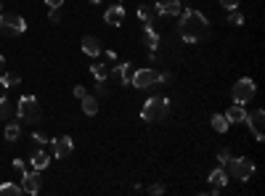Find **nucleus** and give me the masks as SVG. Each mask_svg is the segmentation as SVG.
Segmentation results:
<instances>
[{
    "mask_svg": "<svg viewBox=\"0 0 265 196\" xmlns=\"http://www.w3.org/2000/svg\"><path fill=\"white\" fill-rule=\"evenodd\" d=\"M11 114H14V106H11V101L6 96H0V120H8Z\"/></svg>",
    "mask_w": 265,
    "mask_h": 196,
    "instance_id": "obj_25",
    "label": "nucleus"
},
{
    "mask_svg": "<svg viewBox=\"0 0 265 196\" xmlns=\"http://www.w3.org/2000/svg\"><path fill=\"white\" fill-rule=\"evenodd\" d=\"M103 21H106L109 27H122V21H125V8H122V6H109L106 14H103Z\"/></svg>",
    "mask_w": 265,
    "mask_h": 196,
    "instance_id": "obj_14",
    "label": "nucleus"
},
{
    "mask_svg": "<svg viewBox=\"0 0 265 196\" xmlns=\"http://www.w3.org/2000/svg\"><path fill=\"white\" fill-rule=\"evenodd\" d=\"M48 162H51V156L45 154L43 148H37V151L32 154V170H37V172H40V170H45V167H48Z\"/></svg>",
    "mask_w": 265,
    "mask_h": 196,
    "instance_id": "obj_20",
    "label": "nucleus"
},
{
    "mask_svg": "<svg viewBox=\"0 0 265 196\" xmlns=\"http://www.w3.org/2000/svg\"><path fill=\"white\" fill-rule=\"evenodd\" d=\"M45 6H48V8H61L64 0H45Z\"/></svg>",
    "mask_w": 265,
    "mask_h": 196,
    "instance_id": "obj_34",
    "label": "nucleus"
},
{
    "mask_svg": "<svg viewBox=\"0 0 265 196\" xmlns=\"http://www.w3.org/2000/svg\"><path fill=\"white\" fill-rule=\"evenodd\" d=\"M0 196H21V186H16V183H3V186H0Z\"/></svg>",
    "mask_w": 265,
    "mask_h": 196,
    "instance_id": "obj_24",
    "label": "nucleus"
},
{
    "mask_svg": "<svg viewBox=\"0 0 265 196\" xmlns=\"http://www.w3.org/2000/svg\"><path fill=\"white\" fill-rule=\"evenodd\" d=\"M143 37H146V48L152 56H157V48H159V34L154 29V24H146L143 27Z\"/></svg>",
    "mask_w": 265,
    "mask_h": 196,
    "instance_id": "obj_16",
    "label": "nucleus"
},
{
    "mask_svg": "<svg viewBox=\"0 0 265 196\" xmlns=\"http://www.w3.org/2000/svg\"><path fill=\"white\" fill-rule=\"evenodd\" d=\"M83 51L90 56V59H98L101 56V40L93 37V34H85L83 37Z\"/></svg>",
    "mask_w": 265,
    "mask_h": 196,
    "instance_id": "obj_15",
    "label": "nucleus"
},
{
    "mask_svg": "<svg viewBox=\"0 0 265 196\" xmlns=\"http://www.w3.org/2000/svg\"><path fill=\"white\" fill-rule=\"evenodd\" d=\"M24 170H27V167H24V162H21V159H14V172H19V178L24 175Z\"/></svg>",
    "mask_w": 265,
    "mask_h": 196,
    "instance_id": "obj_30",
    "label": "nucleus"
},
{
    "mask_svg": "<svg viewBox=\"0 0 265 196\" xmlns=\"http://www.w3.org/2000/svg\"><path fill=\"white\" fill-rule=\"evenodd\" d=\"M51 21H61V11L59 8H51Z\"/></svg>",
    "mask_w": 265,
    "mask_h": 196,
    "instance_id": "obj_35",
    "label": "nucleus"
},
{
    "mask_svg": "<svg viewBox=\"0 0 265 196\" xmlns=\"http://www.w3.org/2000/svg\"><path fill=\"white\" fill-rule=\"evenodd\" d=\"M19 135H21L19 125H16V122H11L8 128H6V141H11V143H14V141H19Z\"/></svg>",
    "mask_w": 265,
    "mask_h": 196,
    "instance_id": "obj_26",
    "label": "nucleus"
},
{
    "mask_svg": "<svg viewBox=\"0 0 265 196\" xmlns=\"http://www.w3.org/2000/svg\"><path fill=\"white\" fill-rule=\"evenodd\" d=\"M231 96H234V103H249L252 98L257 96V85L252 83L249 77H241V80H236L234 83V88H231Z\"/></svg>",
    "mask_w": 265,
    "mask_h": 196,
    "instance_id": "obj_4",
    "label": "nucleus"
},
{
    "mask_svg": "<svg viewBox=\"0 0 265 196\" xmlns=\"http://www.w3.org/2000/svg\"><path fill=\"white\" fill-rule=\"evenodd\" d=\"M207 183H210V193L212 196H217L225 186H228V172H225V167H215L212 172H210V178H207Z\"/></svg>",
    "mask_w": 265,
    "mask_h": 196,
    "instance_id": "obj_9",
    "label": "nucleus"
},
{
    "mask_svg": "<svg viewBox=\"0 0 265 196\" xmlns=\"http://www.w3.org/2000/svg\"><path fill=\"white\" fill-rule=\"evenodd\" d=\"M220 6L225 11H234V8H239V0H220Z\"/></svg>",
    "mask_w": 265,
    "mask_h": 196,
    "instance_id": "obj_29",
    "label": "nucleus"
},
{
    "mask_svg": "<svg viewBox=\"0 0 265 196\" xmlns=\"http://www.w3.org/2000/svg\"><path fill=\"white\" fill-rule=\"evenodd\" d=\"M74 151V141L69 135H59L53 141V156H59V159H66L69 154Z\"/></svg>",
    "mask_w": 265,
    "mask_h": 196,
    "instance_id": "obj_13",
    "label": "nucleus"
},
{
    "mask_svg": "<svg viewBox=\"0 0 265 196\" xmlns=\"http://www.w3.org/2000/svg\"><path fill=\"white\" fill-rule=\"evenodd\" d=\"M244 125H249L252 135H255V141H262V133H265V111L262 109H255V111H247V120Z\"/></svg>",
    "mask_w": 265,
    "mask_h": 196,
    "instance_id": "obj_8",
    "label": "nucleus"
},
{
    "mask_svg": "<svg viewBox=\"0 0 265 196\" xmlns=\"http://www.w3.org/2000/svg\"><path fill=\"white\" fill-rule=\"evenodd\" d=\"M19 83H21V80L14 72H3V74H0V85H3V88H16Z\"/></svg>",
    "mask_w": 265,
    "mask_h": 196,
    "instance_id": "obj_23",
    "label": "nucleus"
},
{
    "mask_svg": "<svg viewBox=\"0 0 265 196\" xmlns=\"http://www.w3.org/2000/svg\"><path fill=\"white\" fill-rule=\"evenodd\" d=\"M154 11L159 16H180L183 6H180V0H157Z\"/></svg>",
    "mask_w": 265,
    "mask_h": 196,
    "instance_id": "obj_11",
    "label": "nucleus"
},
{
    "mask_svg": "<svg viewBox=\"0 0 265 196\" xmlns=\"http://www.w3.org/2000/svg\"><path fill=\"white\" fill-rule=\"evenodd\" d=\"M148 193H154V196H159V193H165V186L162 183H154L152 188H148Z\"/></svg>",
    "mask_w": 265,
    "mask_h": 196,
    "instance_id": "obj_31",
    "label": "nucleus"
},
{
    "mask_svg": "<svg viewBox=\"0 0 265 196\" xmlns=\"http://www.w3.org/2000/svg\"><path fill=\"white\" fill-rule=\"evenodd\" d=\"M180 37L186 43H202L207 34H210V21H207L204 14H199V11L194 8H186L180 11Z\"/></svg>",
    "mask_w": 265,
    "mask_h": 196,
    "instance_id": "obj_1",
    "label": "nucleus"
},
{
    "mask_svg": "<svg viewBox=\"0 0 265 196\" xmlns=\"http://www.w3.org/2000/svg\"><path fill=\"white\" fill-rule=\"evenodd\" d=\"M21 191L24 193H37L40 191V172L37 170H24V175H21Z\"/></svg>",
    "mask_w": 265,
    "mask_h": 196,
    "instance_id": "obj_12",
    "label": "nucleus"
},
{
    "mask_svg": "<svg viewBox=\"0 0 265 196\" xmlns=\"http://www.w3.org/2000/svg\"><path fill=\"white\" fill-rule=\"evenodd\" d=\"M106 93H109L106 85H103V83H96V96H106Z\"/></svg>",
    "mask_w": 265,
    "mask_h": 196,
    "instance_id": "obj_33",
    "label": "nucleus"
},
{
    "mask_svg": "<svg viewBox=\"0 0 265 196\" xmlns=\"http://www.w3.org/2000/svg\"><path fill=\"white\" fill-rule=\"evenodd\" d=\"M228 24H236V27H241V24H244V16H241L236 8H234V11H228Z\"/></svg>",
    "mask_w": 265,
    "mask_h": 196,
    "instance_id": "obj_27",
    "label": "nucleus"
},
{
    "mask_svg": "<svg viewBox=\"0 0 265 196\" xmlns=\"http://www.w3.org/2000/svg\"><path fill=\"white\" fill-rule=\"evenodd\" d=\"M19 117L24 120V122H37L40 120V103L34 96H21L19 98Z\"/></svg>",
    "mask_w": 265,
    "mask_h": 196,
    "instance_id": "obj_7",
    "label": "nucleus"
},
{
    "mask_svg": "<svg viewBox=\"0 0 265 196\" xmlns=\"http://www.w3.org/2000/svg\"><path fill=\"white\" fill-rule=\"evenodd\" d=\"M159 83V72L152 66H143V69H135V72L130 74V85L138 88V90H146V88H152Z\"/></svg>",
    "mask_w": 265,
    "mask_h": 196,
    "instance_id": "obj_6",
    "label": "nucleus"
},
{
    "mask_svg": "<svg viewBox=\"0 0 265 196\" xmlns=\"http://www.w3.org/2000/svg\"><path fill=\"white\" fill-rule=\"evenodd\" d=\"M225 120L231 122V125H241V122L247 120V111H244V106H241V103H234V106L225 111Z\"/></svg>",
    "mask_w": 265,
    "mask_h": 196,
    "instance_id": "obj_17",
    "label": "nucleus"
},
{
    "mask_svg": "<svg viewBox=\"0 0 265 196\" xmlns=\"http://www.w3.org/2000/svg\"><path fill=\"white\" fill-rule=\"evenodd\" d=\"M210 125H212V130L215 133H228V128H231V122L225 120V114H212V120H210Z\"/></svg>",
    "mask_w": 265,
    "mask_h": 196,
    "instance_id": "obj_19",
    "label": "nucleus"
},
{
    "mask_svg": "<svg viewBox=\"0 0 265 196\" xmlns=\"http://www.w3.org/2000/svg\"><path fill=\"white\" fill-rule=\"evenodd\" d=\"M130 74H133V64L130 61H125V64H117V66H114V69H109V77L114 80V83H117V85H128L130 83Z\"/></svg>",
    "mask_w": 265,
    "mask_h": 196,
    "instance_id": "obj_10",
    "label": "nucleus"
},
{
    "mask_svg": "<svg viewBox=\"0 0 265 196\" xmlns=\"http://www.w3.org/2000/svg\"><path fill=\"white\" fill-rule=\"evenodd\" d=\"M80 106H83V114H88V117H93V114H98V98L85 93L83 98H80Z\"/></svg>",
    "mask_w": 265,
    "mask_h": 196,
    "instance_id": "obj_18",
    "label": "nucleus"
},
{
    "mask_svg": "<svg viewBox=\"0 0 265 196\" xmlns=\"http://www.w3.org/2000/svg\"><path fill=\"white\" fill-rule=\"evenodd\" d=\"M3 72H6V59L0 56V74H3Z\"/></svg>",
    "mask_w": 265,
    "mask_h": 196,
    "instance_id": "obj_37",
    "label": "nucleus"
},
{
    "mask_svg": "<svg viewBox=\"0 0 265 196\" xmlns=\"http://www.w3.org/2000/svg\"><path fill=\"white\" fill-rule=\"evenodd\" d=\"M72 93H74V98H77V101H80V98H83V96H85V93H88V90H85V88H83V85H77V88H74V90H72Z\"/></svg>",
    "mask_w": 265,
    "mask_h": 196,
    "instance_id": "obj_32",
    "label": "nucleus"
},
{
    "mask_svg": "<svg viewBox=\"0 0 265 196\" xmlns=\"http://www.w3.org/2000/svg\"><path fill=\"white\" fill-rule=\"evenodd\" d=\"M90 3H101V0H90Z\"/></svg>",
    "mask_w": 265,
    "mask_h": 196,
    "instance_id": "obj_38",
    "label": "nucleus"
},
{
    "mask_svg": "<svg viewBox=\"0 0 265 196\" xmlns=\"http://www.w3.org/2000/svg\"><path fill=\"white\" fill-rule=\"evenodd\" d=\"M154 16H157L154 6H138V19H141L143 24H154Z\"/></svg>",
    "mask_w": 265,
    "mask_h": 196,
    "instance_id": "obj_21",
    "label": "nucleus"
},
{
    "mask_svg": "<svg viewBox=\"0 0 265 196\" xmlns=\"http://www.w3.org/2000/svg\"><path fill=\"white\" fill-rule=\"evenodd\" d=\"M228 159H231V154H228V148H223V151L217 154V165L225 167V165H228Z\"/></svg>",
    "mask_w": 265,
    "mask_h": 196,
    "instance_id": "obj_28",
    "label": "nucleus"
},
{
    "mask_svg": "<svg viewBox=\"0 0 265 196\" xmlns=\"http://www.w3.org/2000/svg\"><path fill=\"white\" fill-rule=\"evenodd\" d=\"M27 32V21L19 14H0V34L6 37H16V34Z\"/></svg>",
    "mask_w": 265,
    "mask_h": 196,
    "instance_id": "obj_3",
    "label": "nucleus"
},
{
    "mask_svg": "<svg viewBox=\"0 0 265 196\" xmlns=\"http://www.w3.org/2000/svg\"><path fill=\"white\" fill-rule=\"evenodd\" d=\"M90 74L96 77V83H103V80L109 77V69L103 64H98V61H93V64H90Z\"/></svg>",
    "mask_w": 265,
    "mask_h": 196,
    "instance_id": "obj_22",
    "label": "nucleus"
},
{
    "mask_svg": "<svg viewBox=\"0 0 265 196\" xmlns=\"http://www.w3.org/2000/svg\"><path fill=\"white\" fill-rule=\"evenodd\" d=\"M32 141H34V143H45V141H48V138H45L43 133H34V135H32Z\"/></svg>",
    "mask_w": 265,
    "mask_h": 196,
    "instance_id": "obj_36",
    "label": "nucleus"
},
{
    "mask_svg": "<svg viewBox=\"0 0 265 196\" xmlns=\"http://www.w3.org/2000/svg\"><path fill=\"white\" fill-rule=\"evenodd\" d=\"M228 170H231V175L236 180H249L252 175H255V159H249V156H239V159H228Z\"/></svg>",
    "mask_w": 265,
    "mask_h": 196,
    "instance_id": "obj_5",
    "label": "nucleus"
},
{
    "mask_svg": "<svg viewBox=\"0 0 265 196\" xmlns=\"http://www.w3.org/2000/svg\"><path fill=\"white\" fill-rule=\"evenodd\" d=\"M167 114H170V98L154 96V98H148V101L143 103L141 117H143V122H162Z\"/></svg>",
    "mask_w": 265,
    "mask_h": 196,
    "instance_id": "obj_2",
    "label": "nucleus"
}]
</instances>
